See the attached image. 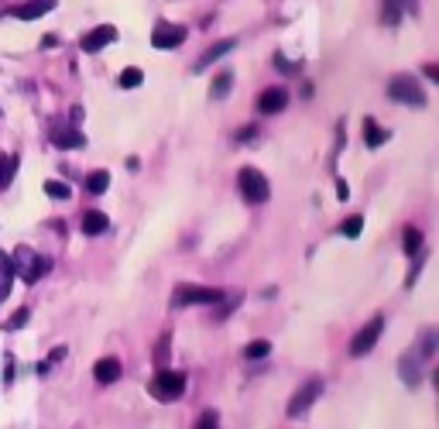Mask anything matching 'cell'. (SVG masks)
Segmentation results:
<instances>
[{
	"mask_svg": "<svg viewBox=\"0 0 439 429\" xmlns=\"http://www.w3.org/2000/svg\"><path fill=\"white\" fill-rule=\"evenodd\" d=\"M388 97H391L395 104H405V107H426V89H422V82L415 80V76H409V73L391 76Z\"/></svg>",
	"mask_w": 439,
	"mask_h": 429,
	"instance_id": "obj_1",
	"label": "cell"
},
{
	"mask_svg": "<svg viewBox=\"0 0 439 429\" xmlns=\"http://www.w3.org/2000/svg\"><path fill=\"white\" fill-rule=\"evenodd\" d=\"M7 258H11V271H14V275H21L27 285H31L38 275H45V271H49V258H38L27 244H21V247H18L14 254H7Z\"/></svg>",
	"mask_w": 439,
	"mask_h": 429,
	"instance_id": "obj_2",
	"label": "cell"
},
{
	"mask_svg": "<svg viewBox=\"0 0 439 429\" xmlns=\"http://www.w3.org/2000/svg\"><path fill=\"white\" fill-rule=\"evenodd\" d=\"M152 395H155L158 402H175L185 395V375L182 371H168V368H161L152 381Z\"/></svg>",
	"mask_w": 439,
	"mask_h": 429,
	"instance_id": "obj_3",
	"label": "cell"
},
{
	"mask_svg": "<svg viewBox=\"0 0 439 429\" xmlns=\"http://www.w3.org/2000/svg\"><path fill=\"white\" fill-rule=\"evenodd\" d=\"M237 186H240V192H244V199H247V203H254V206L268 203V196H271V186H268V179L261 175L258 168H240Z\"/></svg>",
	"mask_w": 439,
	"mask_h": 429,
	"instance_id": "obj_4",
	"label": "cell"
},
{
	"mask_svg": "<svg viewBox=\"0 0 439 429\" xmlns=\"http://www.w3.org/2000/svg\"><path fill=\"white\" fill-rule=\"evenodd\" d=\"M381 333H385V313H378L374 320H367L361 330L354 333V340H350V354H354V357L371 354V350H374V344L381 340Z\"/></svg>",
	"mask_w": 439,
	"mask_h": 429,
	"instance_id": "obj_5",
	"label": "cell"
},
{
	"mask_svg": "<svg viewBox=\"0 0 439 429\" xmlns=\"http://www.w3.org/2000/svg\"><path fill=\"white\" fill-rule=\"evenodd\" d=\"M223 302L220 289H206V285H179L175 289V306H213Z\"/></svg>",
	"mask_w": 439,
	"mask_h": 429,
	"instance_id": "obj_6",
	"label": "cell"
},
{
	"mask_svg": "<svg viewBox=\"0 0 439 429\" xmlns=\"http://www.w3.org/2000/svg\"><path fill=\"white\" fill-rule=\"evenodd\" d=\"M319 395H323V378H309V381H306V385L292 395V402H288V416H292V419H295V416H302V412H306V409H309Z\"/></svg>",
	"mask_w": 439,
	"mask_h": 429,
	"instance_id": "obj_7",
	"label": "cell"
},
{
	"mask_svg": "<svg viewBox=\"0 0 439 429\" xmlns=\"http://www.w3.org/2000/svg\"><path fill=\"white\" fill-rule=\"evenodd\" d=\"M185 38H189V27L182 25H158L152 31V45L155 49H179Z\"/></svg>",
	"mask_w": 439,
	"mask_h": 429,
	"instance_id": "obj_8",
	"label": "cell"
},
{
	"mask_svg": "<svg viewBox=\"0 0 439 429\" xmlns=\"http://www.w3.org/2000/svg\"><path fill=\"white\" fill-rule=\"evenodd\" d=\"M285 107H288V89H285V86H268V89H261V97H258L261 113H282Z\"/></svg>",
	"mask_w": 439,
	"mask_h": 429,
	"instance_id": "obj_9",
	"label": "cell"
},
{
	"mask_svg": "<svg viewBox=\"0 0 439 429\" xmlns=\"http://www.w3.org/2000/svg\"><path fill=\"white\" fill-rule=\"evenodd\" d=\"M110 42H117V27L113 25H100V27H93L89 35H82V52H100V49H106Z\"/></svg>",
	"mask_w": 439,
	"mask_h": 429,
	"instance_id": "obj_10",
	"label": "cell"
},
{
	"mask_svg": "<svg viewBox=\"0 0 439 429\" xmlns=\"http://www.w3.org/2000/svg\"><path fill=\"white\" fill-rule=\"evenodd\" d=\"M233 45H237V38H223V42H213V45L206 49V52H203L199 58H196L192 73H206V69L213 66V62H220V58H223L227 52H233Z\"/></svg>",
	"mask_w": 439,
	"mask_h": 429,
	"instance_id": "obj_11",
	"label": "cell"
},
{
	"mask_svg": "<svg viewBox=\"0 0 439 429\" xmlns=\"http://www.w3.org/2000/svg\"><path fill=\"white\" fill-rule=\"evenodd\" d=\"M49 11H55V0H31V4L14 7L11 14H14L18 21H38V18H45Z\"/></svg>",
	"mask_w": 439,
	"mask_h": 429,
	"instance_id": "obj_12",
	"label": "cell"
},
{
	"mask_svg": "<svg viewBox=\"0 0 439 429\" xmlns=\"http://www.w3.org/2000/svg\"><path fill=\"white\" fill-rule=\"evenodd\" d=\"M52 141H55V148H66V151L86 148V135L73 131V128H52Z\"/></svg>",
	"mask_w": 439,
	"mask_h": 429,
	"instance_id": "obj_13",
	"label": "cell"
},
{
	"mask_svg": "<svg viewBox=\"0 0 439 429\" xmlns=\"http://www.w3.org/2000/svg\"><path fill=\"white\" fill-rule=\"evenodd\" d=\"M106 230H110V216L106 213H100V210H86L82 213V234L86 237H100Z\"/></svg>",
	"mask_w": 439,
	"mask_h": 429,
	"instance_id": "obj_14",
	"label": "cell"
},
{
	"mask_svg": "<svg viewBox=\"0 0 439 429\" xmlns=\"http://www.w3.org/2000/svg\"><path fill=\"white\" fill-rule=\"evenodd\" d=\"M93 378H97L100 385H113V381L120 378V361H117V357H100L97 368H93Z\"/></svg>",
	"mask_w": 439,
	"mask_h": 429,
	"instance_id": "obj_15",
	"label": "cell"
},
{
	"mask_svg": "<svg viewBox=\"0 0 439 429\" xmlns=\"http://www.w3.org/2000/svg\"><path fill=\"white\" fill-rule=\"evenodd\" d=\"M106 189H110V172L106 168H97V172L86 175V192L89 196H104Z\"/></svg>",
	"mask_w": 439,
	"mask_h": 429,
	"instance_id": "obj_16",
	"label": "cell"
},
{
	"mask_svg": "<svg viewBox=\"0 0 439 429\" xmlns=\"http://www.w3.org/2000/svg\"><path fill=\"white\" fill-rule=\"evenodd\" d=\"M385 141H388V131L378 128L374 117H367V120H364V144H367V148H381Z\"/></svg>",
	"mask_w": 439,
	"mask_h": 429,
	"instance_id": "obj_17",
	"label": "cell"
},
{
	"mask_svg": "<svg viewBox=\"0 0 439 429\" xmlns=\"http://www.w3.org/2000/svg\"><path fill=\"white\" fill-rule=\"evenodd\" d=\"M398 375H402V381H405V385H419V381H422V371H419V361H412V357H402V361H398Z\"/></svg>",
	"mask_w": 439,
	"mask_h": 429,
	"instance_id": "obj_18",
	"label": "cell"
},
{
	"mask_svg": "<svg viewBox=\"0 0 439 429\" xmlns=\"http://www.w3.org/2000/svg\"><path fill=\"white\" fill-rule=\"evenodd\" d=\"M230 86H233V73L230 69H223V73L213 80V86H209V97H213V100H223V97L230 93Z\"/></svg>",
	"mask_w": 439,
	"mask_h": 429,
	"instance_id": "obj_19",
	"label": "cell"
},
{
	"mask_svg": "<svg viewBox=\"0 0 439 429\" xmlns=\"http://www.w3.org/2000/svg\"><path fill=\"white\" fill-rule=\"evenodd\" d=\"M11 282H14V271H11V258L0 251V302L11 295Z\"/></svg>",
	"mask_w": 439,
	"mask_h": 429,
	"instance_id": "obj_20",
	"label": "cell"
},
{
	"mask_svg": "<svg viewBox=\"0 0 439 429\" xmlns=\"http://www.w3.org/2000/svg\"><path fill=\"white\" fill-rule=\"evenodd\" d=\"M402 247H405L409 258H415V254L422 251V230H419V227H405V241H402Z\"/></svg>",
	"mask_w": 439,
	"mask_h": 429,
	"instance_id": "obj_21",
	"label": "cell"
},
{
	"mask_svg": "<svg viewBox=\"0 0 439 429\" xmlns=\"http://www.w3.org/2000/svg\"><path fill=\"white\" fill-rule=\"evenodd\" d=\"M14 172H18V158H14V155H4V158H0V189L11 186Z\"/></svg>",
	"mask_w": 439,
	"mask_h": 429,
	"instance_id": "obj_22",
	"label": "cell"
},
{
	"mask_svg": "<svg viewBox=\"0 0 439 429\" xmlns=\"http://www.w3.org/2000/svg\"><path fill=\"white\" fill-rule=\"evenodd\" d=\"M271 354V340H251L247 347H244V357L247 361H261V357H268Z\"/></svg>",
	"mask_w": 439,
	"mask_h": 429,
	"instance_id": "obj_23",
	"label": "cell"
},
{
	"mask_svg": "<svg viewBox=\"0 0 439 429\" xmlns=\"http://www.w3.org/2000/svg\"><path fill=\"white\" fill-rule=\"evenodd\" d=\"M361 230H364V216L361 213L347 216V220L340 223V234H343V237H350V241H354V237H361Z\"/></svg>",
	"mask_w": 439,
	"mask_h": 429,
	"instance_id": "obj_24",
	"label": "cell"
},
{
	"mask_svg": "<svg viewBox=\"0 0 439 429\" xmlns=\"http://www.w3.org/2000/svg\"><path fill=\"white\" fill-rule=\"evenodd\" d=\"M42 189H45V196H52V199H69V196H73V189L66 186V182H58V179H49Z\"/></svg>",
	"mask_w": 439,
	"mask_h": 429,
	"instance_id": "obj_25",
	"label": "cell"
},
{
	"mask_svg": "<svg viewBox=\"0 0 439 429\" xmlns=\"http://www.w3.org/2000/svg\"><path fill=\"white\" fill-rule=\"evenodd\" d=\"M117 82H120L124 89H134V86H141V82H144V73L130 66V69H124V73H120V80H117Z\"/></svg>",
	"mask_w": 439,
	"mask_h": 429,
	"instance_id": "obj_26",
	"label": "cell"
},
{
	"mask_svg": "<svg viewBox=\"0 0 439 429\" xmlns=\"http://www.w3.org/2000/svg\"><path fill=\"white\" fill-rule=\"evenodd\" d=\"M419 347H422V357H433V354H436V330H433V326L422 330V344H419Z\"/></svg>",
	"mask_w": 439,
	"mask_h": 429,
	"instance_id": "obj_27",
	"label": "cell"
},
{
	"mask_svg": "<svg viewBox=\"0 0 439 429\" xmlns=\"http://www.w3.org/2000/svg\"><path fill=\"white\" fill-rule=\"evenodd\" d=\"M196 429H220V412H216V409H206V412L199 416Z\"/></svg>",
	"mask_w": 439,
	"mask_h": 429,
	"instance_id": "obj_28",
	"label": "cell"
},
{
	"mask_svg": "<svg viewBox=\"0 0 439 429\" xmlns=\"http://www.w3.org/2000/svg\"><path fill=\"white\" fill-rule=\"evenodd\" d=\"M271 62H275V69H278V73H295V69L302 66V62H288V58H285L282 52H275V55H271Z\"/></svg>",
	"mask_w": 439,
	"mask_h": 429,
	"instance_id": "obj_29",
	"label": "cell"
},
{
	"mask_svg": "<svg viewBox=\"0 0 439 429\" xmlns=\"http://www.w3.org/2000/svg\"><path fill=\"white\" fill-rule=\"evenodd\" d=\"M165 361H168V333L158 340V347H155V364H158V371L165 368Z\"/></svg>",
	"mask_w": 439,
	"mask_h": 429,
	"instance_id": "obj_30",
	"label": "cell"
},
{
	"mask_svg": "<svg viewBox=\"0 0 439 429\" xmlns=\"http://www.w3.org/2000/svg\"><path fill=\"white\" fill-rule=\"evenodd\" d=\"M27 316H31L27 309H18V313H14V316L7 320V330H21V326H25V323H27Z\"/></svg>",
	"mask_w": 439,
	"mask_h": 429,
	"instance_id": "obj_31",
	"label": "cell"
},
{
	"mask_svg": "<svg viewBox=\"0 0 439 429\" xmlns=\"http://www.w3.org/2000/svg\"><path fill=\"white\" fill-rule=\"evenodd\" d=\"M388 7H395V11H398V14H405V11H415V4H419V0H385Z\"/></svg>",
	"mask_w": 439,
	"mask_h": 429,
	"instance_id": "obj_32",
	"label": "cell"
},
{
	"mask_svg": "<svg viewBox=\"0 0 439 429\" xmlns=\"http://www.w3.org/2000/svg\"><path fill=\"white\" fill-rule=\"evenodd\" d=\"M254 135H258V128L251 124V128H240V131H237V135H233V137H237V141H251V137H254Z\"/></svg>",
	"mask_w": 439,
	"mask_h": 429,
	"instance_id": "obj_33",
	"label": "cell"
},
{
	"mask_svg": "<svg viewBox=\"0 0 439 429\" xmlns=\"http://www.w3.org/2000/svg\"><path fill=\"white\" fill-rule=\"evenodd\" d=\"M426 80H433V82L439 80V66H436V62H426Z\"/></svg>",
	"mask_w": 439,
	"mask_h": 429,
	"instance_id": "obj_34",
	"label": "cell"
},
{
	"mask_svg": "<svg viewBox=\"0 0 439 429\" xmlns=\"http://www.w3.org/2000/svg\"><path fill=\"white\" fill-rule=\"evenodd\" d=\"M336 196H340V199H347V196H350V189H347L343 179H336Z\"/></svg>",
	"mask_w": 439,
	"mask_h": 429,
	"instance_id": "obj_35",
	"label": "cell"
},
{
	"mask_svg": "<svg viewBox=\"0 0 439 429\" xmlns=\"http://www.w3.org/2000/svg\"><path fill=\"white\" fill-rule=\"evenodd\" d=\"M55 45H58V38H55V35H45V38H42V49H55Z\"/></svg>",
	"mask_w": 439,
	"mask_h": 429,
	"instance_id": "obj_36",
	"label": "cell"
},
{
	"mask_svg": "<svg viewBox=\"0 0 439 429\" xmlns=\"http://www.w3.org/2000/svg\"><path fill=\"white\" fill-rule=\"evenodd\" d=\"M69 117H73V124H79V120H82V107H73L69 110Z\"/></svg>",
	"mask_w": 439,
	"mask_h": 429,
	"instance_id": "obj_37",
	"label": "cell"
}]
</instances>
